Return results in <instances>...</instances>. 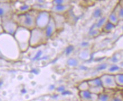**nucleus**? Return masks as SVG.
Masks as SVG:
<instances>
[{
    "label": "nucleus",
    "instance_id": "4be33fe9",
    "mask_svg": "<svg viewBox=\"0 0 123 101\" xmlns=\"http://www.w3.org/2000/svg\"><path fill=\"white\" fill-rule=\"evenodd\" d=\"M32 9V6L30 5L23 4L22 5L19 6V7L18 8V10L20 11V13H24L28 12V11L31 10Z\"/></svg>",
    "mask_w": 123,
    "mask_h": 101
},
{
    "label": "nucleus",
    "instance_id": "bb28decb",
    "mask_svg": "<svg viewBox=\"0 0 123 101\" xmlns=\"http://www.w3.org/2000/svg\"><path fill=\"white\" fill-rule=\"evenodd\" d=\"M122 93H123V90H122Z\"/></svg>",
    "mask_w": 123,
    "mask_h": 101
},
{
    "label": "nucleus",
    "instance_id": "5701e85b",
    "mask_svg": "<svg viewBox=\"0 0 123 101\" xmlns=\"http://www.w3.org/2000/svg\"><path fill=\"white\" fill-rule=\"evenodd\" d=\"M53 5H64L70 4V1L66 0H54L52 1Z\"/></svg>",
    "mask_w": 123,
    "mask_h": 101
},
{
    "label": "nucleus",
    "instance_id": "f03ea898",
    "mask_svg": "<svg viewBox=\"0 0 123 101\" xmlns=\"http://www.w3.org/2000/svg\"><path fill=\"white\" fill-rule=\"evenodd\" d=\"M38 13V11L32 9L24 13L13 14L12 17L19 27L31 31L36 27V20Z\"/></svg>",
    "mask_w": 123,
    "mask_h": 101
},
{
    "label": "nucleus",
    "instance_id": "ddd939ff",
    "mask_svg": "<svg viewBox=\"0 0 123 101\" xmlns=\"http://www.w3.org/2000/svg\"><path fill=\"white\" fill-rule=\"evenodd\" d=\"M115 91L105 89L104 92L98 95L97 101H111L113 94Z\"/></svg>",
    "mask_w": 123,
    "mask_h": 101
},
{
    "label": "nucleus",
    "instance_id": "412c9836",
    "mask_svg": "<svg viewBox=\"0 0 123 101\" xmlns=\"http://www.w3.org/2000/svg\"><path fill=\"white\" fill-rule=\"evenodd\" d=\"M89 92H91L92 93L96 94V95H99L100 94L104 92L105 89L102 86H98V87H90Z\"/></svg>",
    "mask_w": 123,
    "mask_h": 101
},
{
    "label": "nucleus",
    "instance_id": "39448f33",
    "mask_svg": "<svg viewBox=\"0 0 123 101\" xmlns=\"http://www.w3.org/2000/svg\"><path fill=\"white\" fill-rule=\"evenodd\" d=\"M12 16L2 18L1 26L5 33L14 36L19 27V26Z\"/></svg>",
    "mask_w": 123,
    "mask_h": 101
},
{
    "label": "nucleus",
    "instance_id": "f8f14e48",
    "mask_svg": "<svg viewBox=\"0 0 123 101\" xmlns=\"http://www.w3.org/2000/svg\"><path fill=\"white\" fill-rule=\"evenodd\" d=\"M51 15L54 19L57 31L62 30L64 26V21H65V18H64V16L62 15H59V14L51 13Z\"/></svg>",
    "mask_w": 123,
    "mask_h": 101
},
{
    "label": "nucleus",
    "instance_id": "0eeeda50",
    "mask_svg": "<svg viewBox=\"0 0 123 101\" xmlns=\"http://www.w3.org/2000/svg\"><path fill=\"white\" fill-rule=\"evenodd\" d=\"M51 17V13L48 11H38L36 20V28L45 30Z\"/></svg>",
    "mask_w": 123,
    "mask_h": 101
},
{
    "label": "nucleus",
    "instance_id": "20e7f679",
    "mask_svg": "<svg viewBox=\"0 0 123 101\" xmlns=\"http://www.w3.org/2000/svg\"><path fill=\"white\" fill-rule=\"evenodd\" d=\"M48 39L45 30L36 27L31 31L30 46L37 47L46 43Z\"/></svg>",
    "mask_w": 123,
    "mask_h": 101
},
{
    "label": "nucleus",
    "instance_id": "6e6552de",
    "mask_svg": "<svg viewBox=\"0 0 123 101\" xmlns=\"http://www.w3.org/2000/svg\"><path fill=\"white\" fill-rule=\"evenodd\" d=\"M13 9L9 2H0V16L2 18L11 17L13 15Z\"/></svg>",
    "mask_w": 123,
    "mask_h": 101
},
{
    "label": "nucleus",
    "instance_id": "393cba45",
    "mask_svg": "<svg viewBox=\"0 0 123 101\" xmlns=\"http://www.w3.org/2000/svg\"><path fill=\"white\" fill-rule=\"evenodd\" d=\"M3 32H4V30H3V29L2 26H1V25H0V34L3 33Z\"/></svg>",
    "mask_w": 123,
    "mask_h": 101
},
{
    "label": "nucleus",
    "instance_id": "a878e982",
    "mask_svg": "<svg viewBox=\"0 0 123 101\" xmlns=\"http://www.w3.org/2000/svg\"><path fill=\"white\" fill-rule=\"evenodd\" d=\"M2 18L0 16V25H1V24H2Z\"/></svg>",
    "mask_w": 123,
    "mask_h": 101
},
{
    "label": "nucleus",
    "instance_id": "a211bd4d",
    "mask_svg": "<svg viewBox=\"0 0 123 101\" xmlns=\"http://www.w3.org/2000/svg\"><path fill=\"white\" fill-rule=\"evenodd\" d=\"M115 79L118 87L123 88V73H116L115 74Z\"/></svg>",
    "mask_w": 123,
    "mask_h": 101
},
{
    "label": "nucleus",
    "instance_id": "9b49d317",
    "mask_svg": "<svg viewBox=\"0 0 123 101\" xmlns=\"http://www.w3.org/2000/svg\"><path fill=\"white\" fill-rule=\"evenodd\" d=\"M79 95L81 101H97L98 95L92 93L89 90L79 92Z\"/></svg>",
    "mask_w": 123,
    "mask_h": 101
},
{
    "label": "nucleus",
    "instance_id": "6ab92c4d",
    "mask_svg": "<svg viewBox=\"0 0 123 101\" xmlns=\"http://www.w3.org/2000/svg\"><path fill=\"white\" fill-rule=\"evenodd\" d=\"M90 86L89 85L88 82L87 81H82L77 86V89L79 92H83V91H87L89 90Z\"/></svg>",
    "mask_w": 123,
    "mask_h": 101
},
{
    "label": "nucleus",
    "instance_id": "1a4fd4ad",
    "mask_svg": "<svg viewBox=\"0 0 123 101\" xmlns=\"http://www.w3.org/2000/svg\"><path fill=\"white\" fill-rule=\"evenodd\" d=\"M72 7L70 4L64 5H53L51 8L50 12L59 15H63L64 14L69 11Z\"/></svg>",
    "mask_w": 123,
    "mask_h": 101
},
{
    "label": "nucleus",
    "instance_id": "aec40b11",
    "mask_svg": "<svg viewBox=\"0 0 123 101\" xmlns=\"http://www.w3.org/2000/svg\"><path fill=\"white\" fill-rule=\"evenodd\" d=\"M115 28V26L113 25L111 23H110V22H108V21H107L106 23L104 24L102 29V30L103 32H106V33H108V32H111L114 30V29Z\"/></svg>",
    "mask_w": 123,
    "mask_h": 101
},
{
    "label": "nucleus",
    "instance_id": "b1692460",
    "mask_svg": "<svg viewBox=\"0 0 123 101\" xmlns=\"http://www.w3.org/2000/svg\"><path fill=\"white\" fill-rule=\"evenodd\" d=\"M120 5L121 7H123V0H121V1H119V2H118Z\"/></svg>",
    "mask_w": 123,
    "mask_h": 101
},
{
    "label": "nucleus",
    "instance_id": "dca6fc26",
    "mask_svg": "<svg viewBox=\"0 0 123 101\" xmlns=\"http://www.w3.org/2000/svg\"><path fill=\"white\" fill-rule=\"evenodd\" d=\"M87 81H88L90 87H98V86H102L101 81L99 77H97L93 79H89V80H87Z\"/></svg>",
    "mask_w": 123,
    "mask_h": 101
},
{
    "label": "nucleus",
    "instance_id": "7ed1b4c3",
    "mask_svg": "<svg viewBox=\"0 0 123 101\" xmlns=\"http://www.w3.org/2000/svg\"><path fill=\"white\" fill-rule=\"evenodd\" d=\"M31 31L23 27H19L14 35V38L18 44L21 52H24L30 46Z\"/></svg>",
    "mask_w": 123,
    "mask_h": 101
},
{
    "label": "nucleus",
    "instance_id": "9d476101",
    "mask_svg": "<svg viewBox=\"0 0 123 101\" xmlns=\"http://www.w3.org/2000/svg\"><path fill=\"white\" fill-rule=\"evenodd\" d=\"M44 30L48 39L49 38H51V37H53L54 34L56 33V32L57 31L55 23L54 20L52 17H51L48 26H47Z\"/></svg>",
    "mask_w": 123,
    "mask_h": 101
},
{
    "label": "nucleus",
    "instance_id": "f257e3e1",
    "mask_svg": "<svg viewBox=\"0 0 123 101\" xmlns=\"http://www.w3.org/2000/svg\"><path fill=\"white\" fill-rule=\"evenodd\" d=\"M21 51L13 35L3 33L0 34V58L9 61H17Z\"/></svg>",
    "mask_w": 123,
    "mask_h": 101
},
{
    "label": "nucleus",
    "instance_id": "4468645a",
    "mask_svg": "<svg viewBox=\"0 0 123 101\" xmlns=\"http://www.w3.org/2000/svg\"><path fill=\"white\" fill-rule=\"evenodd\" d=\"M107 21L108 22H110V23H111L114 26H115V27L119 24L120 21L119 18H118L117 15H116L114 10L110 14V15L107 18Z\"/></svg>",
    "mask_w": 123,
    "mask_h": 101
},
{
    "label": "nucleus",
    "instance_id": "423d86ee",
    "mask_svg": "<svg viewBox=\"0 0 123 101\" xmlns=\"http://www.w3.org/2000/svg\"><path fill=\"white\" fill-rule=\"evenodd\" d=\"M99 78L102 86L105 90H116L118 89L119 87L116 83L114 74H105Z\"/></svg>",
    "mask_w": 123,
    "mask_h": 101
},
{
    "label": "nucleus",
    "instance_id": "f3484780",
    "mask_svg": "<svg viewBox=\"0 0 123 101\" xmlns=\"http://www.w3.org/2000/svg\"><path fill=\"white\" fill-rule=\"evenodd\" d=\"M113 10L115 11V13L117 15L119 21H123V7H121L117 3V4L115 6Z\"/></svg>",
    "mask_w": 123,
    "mask_h": 101
},
{
    "label": "nucleus",
    "instance_id": "2eb2a0df",
    "mask_svg": "<svg viewBox=\"0 0 123 101\" xmlns=\"http://www.w3.org/2000/svg\"><path fill=\"white\" fill-rule=\"evenodd\" d=\"M111 101H123V94L122 90H116L113 94Z\"/></svg>",
    "mask_w": 123,
    "mask_h": 101
}]
</instances>
